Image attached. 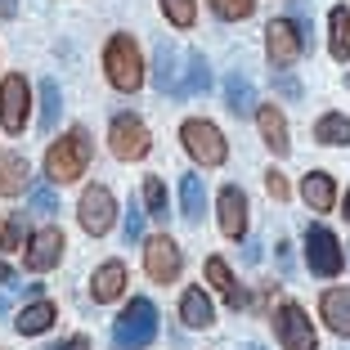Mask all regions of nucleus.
<instances>
[{
  "instance_id": "obj_1",
  "label": "nucleus",
  "mask_w": 350,
  "mask_h": 350,
  "mask_svg": "<svg viewBox=\"0 0 350 350\" xmlns=\"http://www.w3.org/2000/svg\"><path fill=\"white\" fill-rule=\"evenodd\" d=\"M90 157H94L90 131H85V126H68V131L45 148V180H50V185H72V180L85 175Z\"/></svg>"
},
{
  "instance_id": "obj_2",
  "label": "nucleus",
  "mask_w": 350,
  "mask_h": 350,
  "mask_svg": "<svg viewBox=\"0 0 350 350\" xmlns=\"http://www.w3.org/2000/svg\"><path fill=\"white\" fill-rule=\"evenodd\" d=\"M103 77L117 94H135L144 85V54H139V41L131 31H113L108 45H103Z\"/></svg>"
},
{
  "instance_id": "obj_3",
  "label": "nucleus",
  "mask_w": 350,
  "mask_h": 350,
  "mask_svg": "<svg viewBox=\"0 0 350 350\" xmlns=\"http://www.w3.org/2000/svg\"><path fill=\"white\" fill-rule=\"evenodd\" d=\"M306 50H310V31L301 27V18H269L265 23V59L274 72H288Z\"/></svg>"
},
{
  "instance_id": "obj_4",
  "label": "nucleus",
  "mask_w": 350,
  "mask_h": 350,
  "mask_svg": "<svg viewBox=\"0 0 350 350\" xmlns=\"http://www.w3.org/2000/svg\"><path fill=\"white\" fill-rule=\"evenodd\" d=\"M153 337H157V306L148 297L126 301V310L113 323V346L117 350H144Z\"/></svg>"
},
{
  "instance_id": "obj_5",
  "label": "nucleus",
  "mask_w": 350,
  "mask_h": 350,
  "mask_svg": "<svg viewBox=\"0 0 350 350\" xmlns=\"http://www.w3.org/2000/svg\"><path fill=\"white\" fill-rule=\"evenodd\" d=\"M180 144H185V153L193 157L198 166H225L229 162L225 135H220L216 122H206V117H189V122H180Z\"/></svg>"
},
{
  "instance_id": "obj_6",
  "label": "nucleus",
  "mask_w": 350,
  "mask_h": 350,
  "mask_svg": "<svg viewBox=\"0 0 350 350\" xmlns=\"http://www.w3.org/2000/svg\"><path fill=\"white\" fill-rule=\"evenodd\" d=\"M269 328L278 332V346H283V350H319V332H314V323H310L306 306L292 301V297L274 306Z\"/></svg>"
},
{
  "instance_id": "obj_7",
  "label": "nucleus",
  "mask_w": 350,
  "mask_h": 350,
  "mask_svg": "<svg viewBox=\"0 0 350 350\" xmlns=\"http://www.w3.org/2000/svg\"><path fill=\"white\" fill-rule=\"evenodd\" d=\"M108 148H113L117 162H144L148 148H153V135L135 113H117L108 122Z\"/></svg>"
},
{
  "instance_id": "obj_8",
  "label": "nucleus",
  "mask_w": 350,
  "mask_h": 350,
  "mask_svg": "<svg viewBox=\"0 0 350 350\" xmlns=\"http://www.w3.org/2000/svg\"><path fill=\"white\" fill-rule=\"evenodd\" d=\"M306 269L314 278H337L346 269V252H341L337 234L328 225H310L306 229Z\"/></svg>"
},
{
  "instance_id": "obj_9",
  "label": "nucleus",
  "mask_w": 350,
  "mask_h": 350,
  "mask_svg": "<svg viewBox=\"0 0 350 350\" xmlns=\"http://www.w3.org/2000/svg\"><path fill=\"white\" fill-rule=\"evenodd\" d=\"M27 108H31V85L23 72H5L0 77V131L5 135H23L27 131Z\"/></svg>"
},
{
  "instance_id": "obj_10",
  "label": "nucleus",
  "mask_w": 350,
  "mask_h": 350,
  "mask_svg": "<svg viewBox=\"0 0 350 350\" xmlns=\"http://www.w3.org/2000/svg\"><path fill=\"white\" fill-rule=\"evenodd\" d=\"M77 216H81V229L90 238H103V234H113L117 225V198L108 185H90L81 193V202H77Z\"/></svg>"
},
{
  "instance_id": "obj_11",
  "label": "nucleus",
  "mask_w": 350,
  "mask_h": 350,
  "mask_svg": "<svg viewBox=\"0 0 350 350\" xmlns=\"http://www.w3.org/2000/svg\"><path fill=\"white\" fill-rule=\"evenodd\" d=\"M144 274L153 283H175V278L185 274V252H180V243L171 234L144 238Z\"/></svg>"
},
{
  "instance_id": "obj_12",
  "label": "nucleus",
  "mask_w": 350,
  "mask_h": 350,
  "mask_svg": "<svg viewBox=\"0 0 350 350\" xmlns=\"http://www.w3.org/2000/svg\"><path fill=\"white\" fill-rule=\"evenodd\" d=\"M63 247H68L63 229L59 225H41L36 234L27 238V247H23V265H27V274H50V269L63 260Z\"/></svg>"
},
{
  "instance_id": "obj_13",
  "label": "nucleus",
  "mask_w": 350,
  "mask_h": 350,
  "mask_svg": "<svg viewBox=\"0 0 350 350\" xmlns=\"http://www.w3.org/2000/svg\"><path fill=\"white\" fill-rule=\"evenodd\" d=\"M216 220H220V234L225 238H247L252 211H247V193L238 185H225L216 193Z\"/></svg>"
},
{
  "instance_id": "obj_14",
  "label": "nucleus",
  "mask_w": 350,
  "mask_h": 350,
  "mask_svg": "<svg viewBox=\"0 0 350 350\" xmlns=\"http://www.w3.org/2000/svg\"><path fill=\"white\" fill-rule=\"evenodd\" d=\"M256 131L265 139V148L274 157H288L292 153V131H288V117L278 103H256Z\"/></svg>"
},
{
  "instance_id": "obj_15",
  "label": "nucleus",
  "mask_w": 350,
  "mask_h": 350,
  "mask_svg": "<svg viewBox=\"0 0 350 350\" xmlns=\"http://www.w3.org/2000/svg\"><path fill=\"white\" fill-rule=\"evenodd\" d=\"M54 319H59V306H54L50 297H31L27 306L14 314V332H18V337H41V332L54 328Z\"/></svg>"
},
{
  "instance_id": "obj_16",
  "label": "nucleus",
  "mask_w": 350,
  "mask_h": 350,
  "mask_svg": "<svg viewBox=\"0 0 350 350\" xmlns=\"http://www.w3.org/2000/svg\"><path fill=\"white\" fill-rule=\"evenodd\" d=\"M206 283L225 297V306L229 310H247V292L238 288V278H234V269H229V260L225 256H206Z\"/></svg>"
},
{
  "instance_id": "obj_17",
  "label": "nucleus",
  "mask_w": 350,
  "mask_h": 350,
  "mask_svg": "<svg viewBox=\"0 0 350 350\" xmlns=\"http://www.w3.org/2000/svg\"><path fill=\"white\" fill-rule=\"evenodd\" d=\"M180 323L193 328V332H202V328L216 323V306H211L206 288H185V292H180Z\"/></svg>"
},
{
  "instance_id": "obj_18",
  "label": "nucleus",
  "mask_w": 350,
  "mask_h": 350,
  "mask_svg": "<svg viewBox=\"0 0 350 350\" xmlns=\"http://www.w3.org/2000/svg\"><path fill=\"white\" fill-rule=\"evenodd\" d=\"M301 198H306V206L314 216H323V211L337 206V180H332L328 171H310L306 180H301Z\"/></svg>"
},
{
  "instance_id": "obj_19",
  "label": "nucleus",
  "mask_w": 350,
  "mask_h": 350,
  "mask_svg": "<svg viewBox=\"0 0 350 350\" xmlns=\"http://www.w3.org/2000/svg\"><path fill=\"white\" fill-rule=\"evenodd\" d=\"M122 292H126V265L122 260H103L90 274V297L99 301V306H108V301H117Z\"/></svg>"
},
{
  "instance_id": "obj_20",
  "label": "nucleus",
  "mask_w": 350,
  "mask_h": 350,
  "mask_svg": "<svg viewBox=\"0 0 350 350\" xmlns=\"http://www.w3.org/2000/svg\"><path fill=\"white\" fill-rule=\"evenodd\" d=\"M319 314L337 337H350V288H328L319 297Z\"/></svg>"
},
{
  "instance_id": "obj_21",
  "label": "nucleus",
  "mask_w": 350,
  "mask_h": 350,
  "mask_svg": "<svg viewBox=\"0 0 350 350\" xmlns=\"http://www.w3.org/2000/svg\"><path fill=\"white\" fill-rule=\"evenodd\" d=\"M31 180V162L23 153H0V198H18Z\"/></svg>"
},
{
  "instance_id": "obj_22",
  "label": "nucleus",
  "mask_w": 350,
  "mask_h": 350,
  "mask_svg": "<svg viewBox=\"0 0 350 350\" xmlns=\"http://www.w3.org/2000/svg\"><path fill=\"white\" fill-rule=\"evenodd\" d=\"M328 54L337 63H350V10L346 5H332V14H328Z\"/></svg>"
},
{
  "instance_id": "obj_23",
  "label": "nucleus",
  "mask_w": 350,
  "mask_h": 350,
  "mask_svg": "<svg viewBox=\"0 0 350 350\" xmlns=\"http://www.w3.org/2000/svg\"><path fill=\"white\" fill-rule=\"evenodd\" d=\"M225 108L234 117H256V90H252V81L243 72H234L225 81Z\"/></svg>"
},
{
  "instance_id": "obj_24",
  "label": "nucleus",
  "mask_w": 350,
  "mask_h": 350,
  "mask_svg": "<svg viewBox=\"0 0 350 350\" xmlns=\"http://www.w3.org/2000/svg\"><path fill=\"white\" fill-rule=\"evenodd\" d=\"M314 144L323 148H346L350 144V117L346 113H323L314 122Z\"/></svg>"
},
{
  "instance_id": "obj_25",
  "label": "nucleus",
  "mask_w": 350,
  "mask_h": 350,
  "mask_svg": "<svg viewBox=\"0 0 350 350\" xmlns=\"http://www.w3.org/2000/svg\"><path fill=\"white\" fill-rule=\"evenodd\" d=\"M180 211H185V220H202L206 216V189H202V175H180Z\"/></svg>"
},
{
  "instance_id": "obj_26",
  "label": "nucleus",
  "mask_w": 350,
  "mask_h": 350,
  "mask_svg": "<svg viewBox=\"0 0 350 350\" xmlns=\"http://www.w3.org/2000/svg\"><path fill=\"white\" fill-rule=\"evenodd\" d=\"M202 90H211V63H206L202 50H193V54H189V77L175 85V94L193 99V94H202Z\"/></svg>"
},
{
  "instance_id": "obj_27",
  "label": "nucleus",
  "mask_w": 350,
  "mask_h": 350,
  "mask_svg": "<svg viewBox=\"0 0 350 350\" xmlns=\"http://www.w3.org/2000/svg\"><path fill=\"white\" fill-rule=\"evenodd\" d=\"M153 85H157L162 94H171L175 85H180V81H175V50H171V41L157 45V59H153Z\"/></svg>"
},
{
  "instance_id": "obj_28",
  "label": "nucleus",
  "mask_w": 350,
  "mask_h": 350,
  "mask_svg": "<svg viewBox=\"0 0 350 350\" xmlns=\"http://www.w3.org/2000/svg\"><path fill=\"white\" fill-rule=\"evenodd\" d=\"M59 113H63V94H59V81H41V131L50 135L59 126Z\"/></svg>"
},
{
  "instance_id": "obj_29",
  "label": "nucleus",
  "mask_w": 350,
  "mask_h": 350,
  "mask_svg": "<svg viewBox=\"0 0 350 350\" xmlns=\"http://www.w3.org/2000/svg\"><path fill=\"white\" fill-rule=\"evenodd\" d=\"M27 211L23 216H10L5 225H0V252H18L23 256V247H27Z\"/></svg>"
},
{
  "instance_id": "obj_30",
  "label": "nucleus",
  "mask_w": 350,
  "mask_h": 350,
  "mask_svg": "<svg viewBox=\"0 0 350 350\" xmlns=\"http://www.w3.org/2000/svg\"><path fill=\"white\" fill-rule=\"evenodd\" d=\"M206 10L216 14L220 23H243L256 14V0H206Z\"/></svg>"
},
{
  "instance_id": "obj_31",
  "label": "nucleus",
  "mask_w": 350,
  "mask_h": 350,
  "mask_svg": "<svg viewBox=\"0 0 350 350\" xmlns=\"http://www.w3.org/2000/svg\"><path fill=\"white\" fill-rule=\"evenodd\" d=\"M162 14H166V23H171V27L189 31L198 23V0H162Z\"/></svg>"
},
{
  "instance_id": "obj_32",
  "label": "nucleus",
  "mask_w": 350,
  "mask_h": 350,
  "mask_svg": "<svg viewBox=\"0 0 350 350\" xmlns=\"http://www.w3.org/2000/svg\"><path fill=\"white\" fill-rule=\"evenodd\" d=\"M27 211H31V216H54V211H59V198H54V185H50V180H45V185H36L27 193Z\"/></svg>"
},
{
  "instance_id": "obj_33",
  "label": "nucleus",
  "mask_w": 350,
  "mask_h": 350,
  "mask_svg": "<svg viewBox=\"0 0 350 350\" xmlns=\"http://www.w3.org/2000/svg\"><path fill=\"white\" fill-rule=\"evenodd\" d=\"M144 211H148L153 220L166 216V185L157 180V175H148V180H144Z\"/></svg>"
},
{
  "instance_id": "obj_34",
  "label": "nucleus",
  "mask_w": 350,
  "mask_h": 350,
  "mask_svg": "<svg viewBox=\"0 0 350 350\" xmlns=\"http://www.w3.org/2000/svg\"><path fill=\"white\" fill-rule=\"evenodd\" d=\"M144 220H148L144 206L131 198V206H126V243H139V238H144Z\"/></svg>"
},
{
  "instance_id": "obj_35",
  "label": "nucleus",
  "mask_w": 350,
  "mask_h": 350,
  "mask_svg": "<svg viewBox=\"0 0 350 350\" xmlns=\"http://www.w3.org/2000/svg\"><path fill=\"white\" fill-rule=\"evenodd\" d=\"M265 189H269V198H274V202H288V198H292L288 175L278 171V166H274V171H265Z\"/></svg>"
},
{
  "instance_id": "obj_36",
  "label": "nucleus",
  "mask_w": 350,
  "mask_h": 350,
  "mask_svg": "<svg viewBox=\"0 0 350 350\" xmlns=\"http://www.w3.org/2000/svg\"><path fill=\"white\" fill-rule=\"evenodd\" d=\"M274 90L283 94V99H301V81L292 72H274Z\"/></svg>"
},
{
  "instance_id": "obj_37",
  "label": "nucleus",
  "mask_w": 350,
  "mask_h": 350,
  "mask_svg": "<svg viewBox=\"0 0 350 350\" xmlns=\"http://www.w3.org/2000/svg\"><path fill=\"white\" fill-rule=\"evenodd\" d=\"M50 350H90V337H81V332H77V337H63V341H54Z\"/></svg>"
},
{
  "instance_id": "obj_38",
  "label": "nucleus",
  "mask_w": 350,
  "mask_h": 350,
  "mask_svg": "<svg viewBox=\"0 0 350 350\" xmlns=\"http://www.w3.org/2000/svg\"><path fill=\"white\" fill-rule=\"evenodd\" d=\"M18 14V0H0V23H10Z\"/></svg>"
},
{
  "instance_id": "obj_39",
  "label": "nucleus",
  "mask_w": 350,
  "mask_h": 350,
  "mask_svg": "<svg viewBox=\"0 0 350 350\" xmlns=\"http://www.w3.org/2000/svg\"><path fill=\"white\" fill-rule=\"evenodd\" d=\"M10 278H14V269L5 265V260H0V283H10Z\"/></svg>"
},
{
  "instance_id": "obj_40",
  "label": "nucleus",
  "mask_w": 350,
  "mask_h": 350,
  "mask_svg": "<svg viewBox=\"0 0 350 350\" xmlns=\"http://www.w3.org/2000/svg\"><path fill=\"white\" fill-rule=\"evenodd\" d=\"M341 211H346V220H350V189H346V198H341Z\"/></svg>"
},
{
  "instance_id": "obj_41",
  "label": "nucleus",
  "mask_w": 350,
  "mask_h": 350,
  "mask_svg": "<svg viewBox=\"0 0 350 350\" xmlns=\"http://www.w3.org/2000/svg\"><path fill=\"white\" fill-rule=\"evenodd\" d=\"M243 350H265V346H243Z\"/></svg>"
},
{
  "instance_id": "obj_42",
  "label": "nucleus",
  "mask_w": 350,
  "mask_h": 350,
  "mask_svg": "<svg viewBox=\"0 0 350 350\" xmlns=\"http://www.w3.org/2000/svg\"><path fill=\"white\" fill-rule=\"evenodd\" d=\"M346 90H350V72H346Z\"/></svg>"
}]
</instances>
